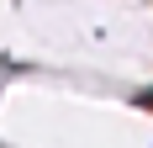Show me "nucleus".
<instances>
[{"label": "nucleus", "mask_w": 153, "mask_h": 148, "mask_svg": "<svg viewBox=\"0 0 153 148\" xmlns=\"http://www.w3.org/2000/svg\"><path fill=\"white\" fill-rule=\"evenodd\" d=\"M137 106H148V111H153V90H143V95H137Z\"/></svg>", "instance_id": "f257e3e1"}]
</instances>
